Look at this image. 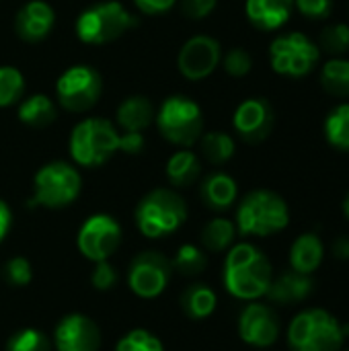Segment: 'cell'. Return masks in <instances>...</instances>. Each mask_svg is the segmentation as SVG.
I'll return each mask as SVG.
<instances>
[{"mask_svg": "<svg viewBox=\"0 0 349 351\" xmlns=\"http://www.w3.org/2000/svg\"><path fill=\"white\" fill-rule=\"evenodd\" d=\"M237 237V226L234 222H230L228 218H214L210 220L204 228H202V245L212 251V253H220L226 251Z\"/></svg>", "mask_w": 349, "mask_h": 351, "instance_id": "28", "label": "cell"}, {"mask_svg": "<svg viewBox=\"0 0 349 351\" xmlns=\"http://www.w3.org/2000/svg\"><path fill=\"white\" fill-rule=\"evenodd\" d=\"M239 335L253 348H269L278 341L280 321L267 304H247L239 317Z\"/></svg>", "mask_w": 349, "mask_h": 351, "instance_id": "16", "label": "cell"}, {"mask_svg": "<svg viewBox=\"0 0 349 351\" xmlns=\"http://www.w3.org/2000/svg\"><path fill=\"white\" fill-rule=\"evenodd\" d=\"M200 148H202L204 158L208 162H212V165H224V162H228L234 156V150H237L232 136H228L224 132H208V134H202Z\"/></svg>", "mask_w": 349, "mask_h": 351, "instance_id": "29", "label": "cell"}, {"mask_svg": "<svg viewBox=\"0 0 349 351\" xmlns=\"http://www.w3.org/2000/svg\"><path fill=\"white\" fill-rule=\"evenodd\" d=\"M144 14H163L175 6L177 0H134Z\"/></svg>", "mask_w": 349, "mask_h": 351, "instance_id": "41", "label": "cell"}, {"mask_svg": "<svg viewBox=\"0 0 349 351\" xmlns=\"http://www.w3.org/2000/svg\"><path fill=\"white\" fill-rule=\"evenodd\" d=\"M292 351H339L344 346L341 323L323 308L302 311L288 329Z\"/></svg>", "mask_w": 349, "mask_h": 351, "instance_id": "4", "label": "cell"}, {"mask_svg": "<svg viewBox=\"0 0 349 351\" xmlns=\"http://www.w3.org/2000/svg\"><path fill=\"white\" fill-rule=\"evenodd\" d=\"M10 224H12V214H10V208L6 202L0 199V243L6 239L8 230H10Z\"/></svg>", "mask_w": 349, "mask_h": 351, "instance_id": "42", "label": "cell"}, {"mask_svg": "<svg viewBox=\"0 0 349 351\" xmlns=\"http://www.w3.org/2000/svg\"><path fill=\"white\" fill-rule=\"evenodd\" d=\"M202 175V165L195 152L179 150L167 162V177L175 187H189Z\"/></svg>", "mask_w": 349, "mask_h": 351, "instance_id": "24", "label": "cell"}, {"mask_svg": "<svg viewBox=\"0 0 349 351\" xmlns=\"http://www.w3.org/2000/svg\"><path fill=\"white\" fill-rule=\"evenodd\" d=\"M156 125L163 138H167L171 144L189 148L204 134V115L195 101L183 95H173L160 105L156 113Z\"/></svg>", "mask_w": 349, "mask_h": 351, "instance_id": "9", "label": "cell"}, {"mask_svg": "<svg viewBox=\"0 0 349 351\" xmlns=\"http://www.w3.org/2000/svg\"><path fill=\"white\" fill-rule=\"evenodd\" d=\"M56 351H99L101 329L97 323L80 313L66 315L53 331Z\"/></svg>", "mask_w": 349, "mask_h": 351, "instance_id": "15", "label": "cell"}, {"mask_svg": "<svg viewBox=\"0 0 349 351\" xmlns=\"http://www.w3.org/2000/svg\"><path fill=\"white\" fill-rule=\"evenodd\" d=\"M237 195H239L237 181L230 175H226V173H212V175H208L202 181V187H200L202 202L210 210H216V212L228 210L237 202Z\"/></svg>", "mask_w": 349, "mask_h": 351, "instance_id": "20", "label": "cell"}, {"mask_svg": "<svg viewBox=\"0 0 349 351\" xmlns=\"http://www.w3.org/2000/svg\"><path fill=\"white\" fill-rule=\"evenodd\" d=\"M216 2L218 0H181V12L191 21H200L212 14V10L216 8Z\"/></svg>", "mask_w": 349, "mask_h": 351, "instance_id": "39", "label": "cell"}, {"mask_svg": "<svg viewBox=\"0 0 349 351\" xmlns=\"http://www.w3.org/2000/svg\"><path fill=\"white\" fill-rule=\"evenodd\" d=\"M25 78L12 66H0V107H10L23 99Z\"/></svg>", "mask_w": 349, "mask_h": 351, "instance_id": "33", "label": "cell"}, {"mask_svg": "<svg viewBox=\"0 0 349 351\" xmlns=\"http://www.w3.org/2000/svg\"><path fill=\"white\" fill-rule=\"evenodd\" d=\"M344 214H346V218L349 220V193H348V197L344 199Z\"/></svg>", "mask_w": 349, "mask_h": 351, "instance_id": "44", "label": "cell"}, {"mask_svg": "<svg viewBox=\"0 0 349 351\" xmlns=\"http://www.w3.org/2000/svg\"><path fill=\"white\" fill-rule=\"evenodd\" d=\"M321 62V49L317 41L300 31H288L278 35L269 43L272 70L286 78H304Z\"/></svg>", "mask_w": 349, "mask_h": 351, "instance_id": "7", "label": "cell"}, {"mask_svg": "<svg viewBox=\"0 0 349 351\" xmlns=\"http://www.w3.org/2000/svg\"><path fill=\"white\" fill-rule=\"evenodd\" d=\"M103 93V78L93 66H72L68 68L56 84L58 103L72 113L88 111Z\"/></svg>", "mask_w": 349, "mask_h": 351, "instance_id": "10", "label": "cell"}, {"mask_svg": "<svg viewBox=\"0 0 349 351\" xmlns=\"http://www.w3.org/2000/svg\"><path fill=\"white\" fill-rule=\"evenodd\" d=\"M216 292L206 284H191L181 294V311L191 321H204L216 311Z\"/></svg>", "mask_w": 349, "mask_h": 351, "instance_id": "23", "label": "cell"}, {"mask_svg": "<svg viewBox=\"0 0 349 351\" xmlns=\"http://www.w3.org/2000/svg\"><path fill=\"white\" fill-rule=\"evenodd\" d=\"M91 284L99 292H109L117 284V271L109 261H99L95 263V269L91 274Z\"/></svg>", "mask_w": 349, "mask_h": 351, "instance_id": "38", "label": "cell"}, {"mask_svg": "<svg viewBox=\"0 0 349 351\" xmlns=\"http://www.w3.org/2000/svg\"><path fill=\"white\" fill-rule=\"evenodd\" d=\"M222 64H224V70H226L230 76L241 78V76H247V74L251 72V68H253V58H251V53H249L245 47H232V49L226 51Z\"/></svg>", "mask_w": 349, "mask_h": 351, "instance_id": "36", "label": "cell"}, {"mask_svg": "<svg viewBox=\"0 0 349 351\" xmlns=\"http://www.w3.org/2000/svg\"><path fill=\"white\" fill-rule=\"evenodd\" d=\"M245 12L259 31H278L290 21L294 0H247Z\"/></svg>", "mask_w": 349, "mask_h": 351, "instance_id": "18", "label": "cell"}, {"mask_svg": "<svg viewBox=\"0 0 349 351\" xmlns=\"http://www.w3.org/2000/svg\"><path fill=\"white\" fill-rule=\"evenodd\" d=\"M33 187V199L29 202V206L60 210L76 202L82 189V179L72 165L64 160H53L37 171Z\"/></svg>", "mask_w": 349, "mask_h": 351, "instance_id": "8", "label": "cell"}, {"mask_svg": "<svg viewBox=\"0 0 349 351\" xmlns=\"http://www.w3.org/2000/svg\"><path fill=\"white\" fill-rule=\"evenodd\" d=\"M323 134L329 146L339 152H349V101L335 105L327 113L323 121Z\"/></svg>", "mask_w": 349, "mask_h": 351, "instance_id": "25", "label": "cell"}, {"mask_svg": "<svg viewBox=\"0 0 349 351\" xmlns=\"http://www.w3.org/2000/svg\"><path fill=\"white\" fill-rule=\"evenodd\" d=\"M290 222V210L282 195L269 189L247 193L237 208V230L243 237H272Z\"/></svg>", "mask_w": 349, "mask_h": 351, "instance_id": "2", "label": "cell"}, {"mask_svg": "<svg viewBox=\"0 0 349 351\" xmlns=\"http://www.w3.org/2000/svg\"><path fill=\"white\" fill-rule=\"evenodd\" d=\"M333 6H335V0H294V8L311 21L329 19L333 12Z\"/></svg>", "mask_w": 349, "mask_h": 351, "instance_id": "37", "label": "cell"}, {"mask_svg": "<svg viewBox=\"0 0 349 351\" xmlns=\"http://www.w3.org/2000/svg\"><path fill=\"white\" fill-rule=\"evenodd\" d=\"M119 150V134L115 125L101 117L80 121L70 136V154L74 162L86 169L105 165Z\"/></svg>", "mask_w": 349, "mask_h": 351, "instance_id": "5", "label": "cell"}, {"mask_svg": "<svg viewBox=\"0 0 349 351\" xmlns=\"http://www.w3.org/2000/svg\"><path fill=\"white\" fill-rule=\"evenodd\" d=\"M19 119L29 128H45L56 121V105L47 95H31L21 101Z\"/></svg>", "mask_w": 349, "mask_h": 351, "instance_id": "27", "label": "cell"}, {"mask_svg": "<svg viewBox=\"0 0 349 351\" xmlns=\"http://www.w3.org/2000/svg\"><path fill=\"white\" fill-rule=\"evenodd\" d=\"M333 255L337 259H349V239L348 237H339L333 243Z\"/></svg>", "mask_w": 349, "mask_h": 351, "instance_id": "43", "label": "cell"}, {"mask_svg": "<svg viewBox=\"0 0 349 351\" xmlns=\"http://www.w3.org/2000/svg\"><path fill=\"white\" fill-rule=\"evenodd\" d=\"M138 19L119 2H101L82 10L76 19V35L82 43L103 45L136 27Z\"/></svg>", "mask_w": 349, "mask_h": 351, "instance_id": "6", "label": "cell"}, {"mask_svg": "<svg viewBox=\"0 0 349 351\" xmlns=\"http://www.w3.org/2000/svg\"><path fill=\"white\" fill-rule=\"evenodd\" d=\"M115 351H165V348L154 333L146 329H132L117 341Z\"/></svg>", "mask_w": 349, "mask_h": 351, "instance_id": "34", "label": "cell"}, {"mask_svg": "<svg viewBox=\"0 0 349 351\" xmlns=\"http://www.w3.org/2000/svg\"><path fill=\"white\" fill-rule=\"evenodd\" d=\"M134 220L146 239H163L185 224L187 204L173 189H152L138 202Z\"/></svg>", "mask_w": 349, "mask_h": 351, "instance_id": "3", "label": "cell"}, {"mask_svg": "<svg viewBox=\"0 0 349 351\" xmlns=\"http://www.w3.org/2000/svg\"><path fill=\"white\" fill-rule=\"evenodd\" d=\"M323 255H325L323 241L317 234L306 232L294 241V245L290 249V265L294 271L311 276L323 263Z\"/></svg>", "mask_w": 349, "mask_h": 351, "instance_id": "22", "label": "cell"}, {"mask_svg": "<svg viewBox=\"0 0 349 351\" xmlns=\"http://www.w3.org/2000/svg\"><path fill=\"white\" fill-rule=\"evenodd\" d=\"M56 23V12L45 0H31L23 4L14 16V31L27 43H37L49 35Z\"/></svg>", "mask_w": 349, "mask_h": 351, "instance_id": "17", "label": "cell"}, {"mask_svg": "<svg viewBox=\"0 0 349 351\" xmlns=\"http://www.w3.org/2000/svg\"><path fill=\"white\" fill-rule=\"evenodd\" d=\"M224 288L239 300H257L265 296L274 269L269 259L251 243L234 245L224 261Z\"/></svg>", "mask_w": 349, "mask_h": 351, "instance_id": "1", "label": "cell"}, {"mask_svg": "<svg viewBox=\"0 0 349 351\" xmlns=\"http://www.w3.org/2000/svg\"><path fill=\"white\" fill-rule=\"evenodd\" d=\"M144 148L142 132H123L119 134V150L125 154H138Z\"/></svg>", "mask_w": 349, "mask_h": 351, "instance_id": "40", "label": "cell"}, {"mask_svg": "<svg viewBox=\"0 0 349 351\" xmlns=\"http://www.w3.org/2000/svg\"><path fill=\"white\" fill-rule=\"evenodd\" d=\"M173 276L171 259H167L158 251H142L138 253L128 269V286L130 290L144 298L152 300L165 292Z\"/></svg>", "mask_w": 349, "mask_h": 351, "instance_id": "11", "label": "cell"}, {"mask_svg": "<svg viewBox=\"0 0 349 351\" xmlns=\"http://www.w3.org/2000/svg\"><path fill=\"white\" fill-rule=\"evenodd\" d=\"M321 86L325 93L337 97V99H349V60L344 58H329L321 68Z\"/></svg>", "mask_w": 349, "mask_h": 351, "instance_id": "26", "label": "cell"}, {"mask_svg": "<svg viewBox=\"0 0 349 351\" xmlns=\"http://www.w3.org/2000/svg\"><path fill=\"white\" fill-rule=\"evenodd\" d=\"M6 351H51V341L43 331L25 327L8 337Z\"/></svg>", "mask_w": 349, "mask_h": 351, "instance_id": "32", "label": "cell"}, {"mask_svg": "<svg viewBox=\"0 0 349 351\" xmlns=\"http://www.w3.org/2000/svg\"><path fill=\"white\" fill-rule=\"evenodd\" d=\"M274 123H276V111L272 103L263 97H251L243 101L232 115L234 132L247 144L263 142L272 134Z\"/></svg>", "mask_w": 349, "mask_h": 351, "instance_id": "14", "label": "cell"}, {"mask_svg": "<svg viewBox=\"0 0 349 351\" xmlns=\"http://www.w3.org/2000/svg\"><path fill=\"white\" fill-rule=\"evenodd\" d=\"M317 45H319L321 53H327L331 58H344L349 51L348 23H331V25L323 27Z\"/></svg>", "mask_w": 349, "mask_h": 351, "instance_id": "30", "label": "cell"}, {"mask_svg": "<svg viewBox=\"0 0 349 351\" xmlns=\"http://www.w3.org/2000/svg\"><path fill=\"white\" fill-rule=\"evenodd\" d=\"M156 117L152 101L144 95L128 97L117 107V123L123 132H142Z\"/></svg>", "mask_w": 349, "mask_h": 351, "instance_id": "21", "label": "cell"}, {"mask_svg": "<svg viewBox=\"0 0 349 351\" xmlns=\"http://www.w3.org/2000/svg\"><path fill=\"white\" fill-rule=\"evenodd\" d=\"M121 245V226L109 214H93L76 234V247L88 261H109Z\"/></svg>", "mask_w": 349, "mask_h": 351, "instance_id": "12", "label": "cell"}, {"mask_svg": "<svg viewBox=\"0 0 349 351\" xmlns=\"http://www.w3.org/2000/svg\"><path fill=\"white\" fill-rule=\"evenodd\" d=\"M313 292V280L311 276L298 274V271H286L282 276H278L276 280H272L265 296L282 306L288 304H298L302 300H306Z\"/></svg>", "mask_w": 349, "mask_h": 351, "instance_id": "19", "label": "cell"}, {"mask_svg": "<svg viewBox=\"0 0 349 351\" xmlns=\"http://www.w3.org/2000/svg\"><path fill=\"white\" fill-rule=\"evenodd\" d=\"M2 276H4V282L8 286H12V288H25L33 280V267H31L29 259H25V257H12V259H8L4 263Z\"/></svg>", "mask_w": 349, "mask_h": 351, "instance_id": "35", "label": "cell"}, {"mask_svg": "<svg viewBox=\"0 0 349 351\" xmlns=\"http://www.w3.org/2000/svg\"><path fill=\"white\" fill-rule=\"evenodd\" d=\"M220 60H222L220 43L214 37L195 35L183 43L177 56V66L187 80H204L216 70Z\"/></svg>", "mask_w": 349, "mask_h": 351, "instance_id": "13", "label": "cell"}, {"mask_svg": "<svg viewBox=\"0 0 349 351\" xmlns=\"http://www.w3.org/2000/svg\"><path fill=\"white\" fill-rule=\"evenodd\" d=\"M171 265H173V271H177V274H181L185 278H193V276H200L206 269L208 257L200 247L187 243V245H181L177 249L175 257L171 259Z\"/></svg>", "mask_w": 349, "mask_h": 351, "instance_id": "31", "label": "cell"}]
</instances>
